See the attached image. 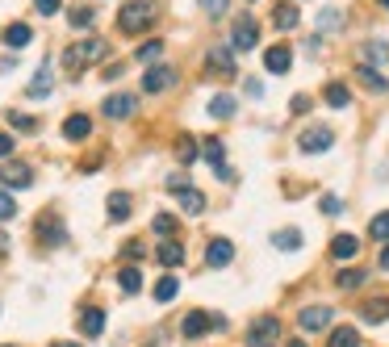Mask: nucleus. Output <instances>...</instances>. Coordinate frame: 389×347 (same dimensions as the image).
<instances>
[{
    "instance_id": "72a5a7b5",
    "label": "nucleus",
    "mask_w": 389,
    "mask_h": 347,
    "mask_svg": "<svg viewBox=\"0 0 389 347\" xmlns=\"http://www.w3.org/2000/svg\"><path fill=\"white\" fill-rule=\"evenodd\" d=\"M176 159H180V163H193V159H197V138L180 134V138H176Z\"/></svg>"
},
{
    "instance_id": "c85d7f7f",
    "label": "nucleus",
    "mask_w": 389,
    "mask_h": 347,
    "mask_svg": "<svg viewBox=\"0 0 389 347\" xmlns=\"http://www.w3.org/2000/svg\"><path fill=\"white\" fill-rule=\"evenodd\" d=\"M117 285H122V293L134 297V293H142V272H138V268H122V272H117Z\"/></svg>"
},
{
    "instance_id": "bb28decb",
    "label": "nucleus",
    "mask_w": 389,
    "mask_h": 347,
    "mask_svg": "<svg viewBox=\"0 0 389 347\" xmlns=\"http://www.w3.org/2000/svg\"><path fill=\"white\" fill-rule=\"evenodd\" d=\"M235 105H239V101L222 92V96H214V101H210V117H218V121H226V117H235Z\"/></svg>"
},
{
    "instance_id": "8fccbe9b",
    "label": "nucleus",
    "mask_w": 389,
    "mask_h": 347,
    "mask_svg": "<svg viewBox=\"0 0 389 347\" xmlns=\"http://www.w3.org/2000/svg\"><path fill=\"white\" fill-rule=\"evenodd\" d=\"M122 71H126V67H122V63H109V67H105V71H101V75H105V80H117V75H122Z\"/></svg>"
},
{
    "instance_id": "09e8293b",
    "label": "nucleus",
    "mask_w": 389,
    "mask_h": 347,
    "mask_svg": "<svg viewBox=\"0 0 389 347\" xmlns=\"http://www.w3.org/2000/svg\"><path fill=\"white\" fill-rule=\"evenodd\" d=\"M201 4H205L210 17H222V13H226V0H201Z\"/></svg>"
},
{
    "instance_id": "473e14b6",
    "label": "nucleus",
    "mask_w": 389,
    "mask_h": 347,
    "mask_svg": "<svg viewBox=\"0 0 389 347\" xmlns=\"http://www.w3.org/2000/svg\"><path fill=\"white\" fill-rule=\"evenodd\" d=\"M67 21H71L75 29H88V25L96 21V8H92V4H80V8H71V13H67Z\"/></svg>"
},
{
    "instance_id": "7c9ffc66",
    "label": "nucleus",
    "mask_w": 389,
    "mask_h": 347,
    "mask_svg": "<svg viewBox=\"0 0 389 347\" xmlns=\"http://www.w3.org/2000/svg\"><path fill=\"white\" fill-rule=\"evenodd\" d=\"M327 347H360L356 327H335V331H331V339H327Z\"/></svg>"
},
{
    "instance_id": "c03bdc74",
    "label": "nucleus",
    "mask_w": 389,
    "mask_h": 347,
    "mask_svg": "<svg viewBox=\"0 0 389 347\" xmlns=\"http://www.w3.org/2000/svg\"><path fill=\"white\" fill-rule=\"evenodd\" d=\"M184 189H189V176L184 172H172L168 176V193H184Z\"/></svg>"
},
{
    "instance_id": "0eeeda50",
    "label": "nucleus",
    "mask_w": 389,
    "mask_h": 347,
    "mask_svg": "<svg viewBox=\"0 0 389 347\" xmlns=\"http://www.w3.org/2000/svg\"><path fill=\"white\" fill-rule=\"evenodd\" d=\"M298 147L310 151V155H318V151H331V147H335V134H331L327 126H314V130H306V134L298 138Z\"/></svg>"
},
{
    "instance_id": "c756f323",
    "label": "nucleus",
    "mask_w": 389,
    "mask_h": 347,
    "mask_svg": "<svg viewBox=\"0 0 389 347\" xmlns=\"http://www.w3.org/2000/svg\"><path fill=\"white\" fill-rule=\"evenodd\" d=\"M176 293H180V281H176L172 272H163V276L155 281V302H172Z\"/></svg>"
},
{
    "instance_id": "2eb2a0df",
    "label": "nucleus",
    "mask_w": 389,
    "mask_h": 347,
    "mask_svg": "<svg viewBox=\"0 0 389 347\" xmlns=\"http://www.w3.org/2000/svg\"><path fill=\"white\" fill-rule=\"evenodd\" d=\"M176 84V71L172 67H151L147 75H142V92H163V88H172Z\"/></svg>"
},
{
    "instance_id": "603ef678",
    "label": "nucleus",
    "mask_w": 389,
    "mask_h": 347,
    "mask_svg": "<svg viewBox=\"0 0 389 347\" xmlns=\"http://www.w3.org/2000/svg\"><path fill=\"white\" fill-rule=\"evenodd\" d=\"M381 272H389V243H386V251H381Z\"/></svg>"
},
{
    "instance_id": "4be33fe9",
    "label": "nucleus",
    "mask_w": 389,
    "mask_h": 347,
    "mask_svg": "<svg viewBox=\"0 0 389 347\" xmlns=\"http://www.w3.org/2000/svg\"><path fill=\"white\" fill-rule=\"evenodd\" d=\"M360 318H365V323H386V318H389V297H373V302H365V306H360Z\"/></svg>"
},
{
    "instance_id": "20e7f679",
    "label": "nucleus",
    "mask_w": 389,
    "mask_h": 347,
    "mask_svg": "<svg viewBox=\"0 0 389 347\" xmlns=\"http://www.w3.org/2000/svg\"><path fill=\"white\" fill-rule=\"evenodd\" d=\"M205 67L214 71V75H235L239 71V63H235V50L222 42V46H210V54H205Z\"/></svg>"
},
{
    "instance_id": "ea45409f",
    "label": "nucleus",
    "mask_w": 389,
    "mask_h": 347,
    "mask_svg": "<svg viewBox=\"0 0 389 347\" xmlns=\"http://www.w3.org/2000/svg\"><path fill=\"white\" fill-rule=\"evenodd\" d=\"M17 214V201H13V193L8 189H0V222H8Z\"/></svg>"
},
{
    "instance_id": "1a4fd4ad",
    "label": "nucleus",
    "mask_w": 389,
    "mask_h": 347,
    "mask_svg": "<svg viewBox=\"0 0 389 347\" xmlns=\"http://www.w3.org/2000/svg\"><path fill=\"white\" fill-rule=\"evenodd\" d=\"M63 235H67V230H63L59 214H54V209H46V214L38 218V239H42L46 247H54V243H63Z\"/></svg>"
},
{
    "instance_id": "2f4dec72",
    "label": "nucleus",
    "mask_w": 389,
    "mask_h": 347,
    "mask_svg": "<svg viewBox=\"0 0 389 347\" xmlns=\"http://www.w3.org/2000/svg\"><path fill=\"white\" fill-rule=\"evenodd\" d=\"M272 243H277L281 251H298V247H302V230L285 226V230H277V235H272Z\"/></svg>"
},
{
    "instance_id": "864d4df0",
    "label": "nucleus",
    "mask_w": 389,
    "mask_h": 347,
    "mask_svg": "<svg viewBox=\"0 0 389 347\" xmlns=\"http://www.w3.org/2000/svg\"><path fill=\"white\" fill-rule=\"evenodd\" d=\"M289 347H306V344H302V339H293V344H289Z\"/></svg>"
},
{
    "instance_id": "f257e3e1",
    "label": "nucleus",
    "mask_w": 389,
    "mask_h": 347,
    "mask_svg": "<svg viewBox=\"0 0 389 347\" xmlns=\"http://www.w3.org/2000/svg\"><path fill=\"white\" fill-rule=\"evenodd\" d=\"M155 17H159V4H155V0H130V4L117 13V29H122V34H142V29L155 25Z\"/></svg>"
},
{
    "instance_id": "c9c22d12",
    "label": "nucleus",
    "mask_w": 389,
    "mask_h": 347,
    "mask_svg": "<svg viewBox=\"0 0 389 347\" xmlns=\"http://www.w3.org/2000/svg\"><path fill=\"white\" fill-rule=\"evenodd\" d=\"M155 54H163V38H151V42H142V46L134 50L138 63H147V59H155Z\"/></svg>"
},
{
    "instance_id": "412c9836",
    "label": "nucleus",
    "mask_w": 389,
    "mask_h": 347,
    "mask_svg": "<svg viewBox=\"0 0 389 347\" xmlns=\"http://www.w3.org/2000/svg\"><path fill=\"white\" fill-rule=\"evenodd\" d=\"M176 197H180V209H184L189 218H201V214H205V193L184 189V193H176Z\"/></svg>"
},
{
    "instance_id": "cd10ccee",
    "label": "nucleus",
    "mask_w": 389,
    "mask_h": 347,
    "mask_svg": "<svg viewBox=\"0 0 389 347\" xmlns=\"http://www.w3.org/2000/svg\"><path fill=\"white\" fill-rule=\"evenodd\" d=\"M365 281H369V272H365V268H344V272L335 276V285H339V289H348V293H352V289H360Z\"/></svg>"
},
{
    "instance_id": "f704fd0d",
    "label": "nucleus",
    "mask_w": 389,
    "mask_h": 347,
    "mask_svg": "<svg viewBox=\"0 0 389 347\" xmlns=\"http://www.w3.org/2000/svg\"><path fill=\"white\" fill-rule=\"evenodd\" d=\"M369 239H377V243H389V214H377V218L369 222Z\"/></svg>"
},
{
    "instance_id": "a18cd8bd",
    "label": "nucleus",
    "mask_w": 389,
    "mask_h": 347,
    "mask_svg": "<svg viewBox=\"0 0 389 347\" xmlns=\"http://www.w3.org/2000/svg\"><path fill=\"white\" fill-rule=\"evenodd\" d=\"M13 147H17V138L0 130V159H8V155H13Z\"/></svg>"
},
{
    "instance_id": "79ce46f5",
    "label": "nucleus",
    "mask_w": 389,
    "mask_h": 347,
    "mask_svg": "<svg viewBox=\"0 0 389 347\" xmlns=\"http://www.w3.org/2000/svg\"><path fill=\"white\" fill-rule=\"evenodd\" d=\"M318 25H323V29H335V25H344V13H339V8H327V13L318 17Z\"/></svg>"
},
{
    "instance_id": "49530a36",
    "label": "nucleus",
    "mask_w": 389,
    "mask_h": 347,
    "mask_svg": "<svg viewBox=\"0 0 389 347\" xmlns=\"http://www.w3.org/2000/svg\"><path fill=\"white\" fill-rule=\"evenodd\" d=\"M289 109H293V113H306V109H310V96H306V92H298V96L289 101Z\"/></svg>"
},
{
    "instance_id": "6e6552de",
    "label": "nucleus",
    "mask_w": 389,
    "mask_h": 347,
    "mask_svg": "<svg viewBox=\"0 0 389 347\" xmlns=\"http://www.w3.org/2000/svg\"><path fill=\"white\" fill-rule=\"evenodd\" d=\"M134 109H138V96H134V92H113V96L105 101V117H113V121L130 117Z\"/></svg>"
},
{
    "instance_id": "3c124183",
    "label": "nucleus",
    "mask_w": 389,
    "mask_h": 347,
    "mask_svg": "<svg viewBox=\"0 0 389 347\" xmlns=\"http://www.w3.org/2000/svg\"><path fill=\"white\" fill-rule=\"evenodd\" d=\"M0 256H8V235L0 230Z\"/></svg>"
},
{
    "instance_id": "6ab92c4d",
    "label": "nucleus",
    "mask_w": 389,
    "mask_h": 347,
    "mask_svg": "<svg viewBox=\"0 0 389 347\" xmlns=\"http://www.w3.org/2000/svg\"><path fill=\"white\" fill-rule=\"evenodd\" d=\"M323 101H327L331 109H348V105H352V92H348V84H339V80H331V84L323 88Z\"/></svg>"
},
{
    "instance_id": "5fc2aeb1",
    "label": "nucleus",
    "mask_w": 389,
    "mask_h": 347,
    "mask_svg": "<svg viewBox=\"0 0 389 347\" xmlns=\"http://www.w3.org/2000/svg\"><path fill=\"white\" fill-rule=\"evenodd\" d=\"M54 347H80V344H54Z\"/></svg>"
},
{
    "instance_id": "f03ea898",
    "label": "nucleus",
    "mask_w": 389,
    "mask_h": 347,
    "mask_svg": "<svg viewBox=\"0 0 389 347\" xmlns=\"http://www.w3.org/2000/svg\"><path fill=\"white\" fill-rule=\"evenodd\" d=\"M109 54V46L101 42V38H80V42H71L67 50H63V67L67 71H80L84 63H96V59H105Z\"/></svg>"
},
{
    "instance_id": "393cba45",
    "label": "nucleus",
    "mask_w": 389,
    "mask_h": 347,
    "mask_svg": "<svg viewBox=\"0 0 389 347\" xmlns=\"http://www.w3.org/2000/svg\"><path fill=\"white\" fill-rule=\"evenodd\" d=\"M80 331H84L88 339H96V335L105 331V310H84V318H80Z\"/></svg>"
},
{
    "instance_id": "aec40b11",
    "label": "nucleus",
    "mask_w": 389,
    "mask_h": 347,
    "mask_svg": "<svg viewBox=\"0 0 389 347\" xmlns=\"http://www.w3.org/2000/svg\"><path fill=\"white\" fill-rule=\"evenodd\" d=\"M29 38H34V29H29L25 21H13V25L4 29V46H13V50H21V46H29Z\"/></svg>"
},
{
    "instance_id": "9d476101",
    "label": "nucleus",
    "mask_w": 389,
    "mask_h": 347,
    "mask_svg": "<svg viewBox=\"0 0 389 347\" xmlns=\"http://www.w3.org/2000/svg\"><path fill=\"white\" fill-rule=\"evenodd\" d=\"M0 184H4V189H29V184H34V172H29L25 163H4V168H0Z\"/></svg>"
},
{
    "instance_id": "39448f33",
    "label": "nucleus",
    "mask_w": 389,
    "mask_h": 347,
    "mask_svg": "<svg viewBox=\"0 0 389 347\" xmlns=\"http://www.w3.org/2000/svg\"><path fill=\"white\" fill-rule=\"evenodd\" d=\"M277 335H281V323H277L272 314H268V318H256V323L247 327V344L251 347H268Z\"/></svg>"
},
{
    "instance_id": "b1692460",
    "label": "nucleus",
    "mask_w": 389,
    "mask_h": 347,
    "mask_svg": "<svg viewBox=\"0 0 389 347\" xmlns=\"http://www.w3.org/2000/svg\"><path fill=\"white\" fill-rule=\"evenodd\" d=\"M360 251V239L356 235H335V243H331V256L335 260H352Z\"/></svg>"
},
{
    "instance_id": "5701e85b",
    "label": "nucleus",
    "mask_w": 389,
    "mask_h": 347,
    "mask_svg": "<svg viewBox=\"0 0 389 347\" xmlns=\"http://www.w3.org/2000/svg\"><path fill=\"white\" fill-rule=\"evenodd\" d=\"M298 21H302L298 4H277V8H272V25H277V29H293Z\"/></svg>"
},
{
    "instance_id": "a211bd4d",
    "label": "nucleus",
    "mask_w": 389,
    "mask_h": 347,
    "mask_svg": "<svg viewBox=\"0 0 389 347\" xmlns=\"http://www.w3.org/2000/svg\"><path fill=\"white\" fill-rule=\"evenodd\" d=\"M134 214V201H130V193H109V222H126Z\"/></svg>"
},
{
    "instance_id": "a19ab883",
    "label": "nucleus",
    "mask_w": 389,
    "mask_h": 347,
    "mask_svg": "<svg viewBox=\"0 0 389 347\" xmlns=\"http://www.w3.org/2000/svg\"><path fill=\"white\" fill-rule=\"evenodd\" d=\"M318 209H323V214H327V218H335V214H344V201H339V197H335V193H327V197H323V205H318Z\"/></svg>"
},
{
    "instance_id": "de8ad7c7",
    "label": "nucleus",
    "mask_w": 389,
    "mask_h": 347,
    "mask_svg": "<svg viewBox=\"0 0 389 347\" xmlns=\"http://www.w3.org/2000/svg\"><path fill=\"white\" fill-rule=\"evenodd\" d=\"M34 4H38L42 17H54V13H59V0H34Z\"/></svg>"
},
{
    "instance_id": "e433bc0d",
    "label": "nucleus",
    "mask_w": 389,
    "mask_h": 347,
    "mask_svg": "<svg viewBox=\"0 0 389 347\" xmlns=\"http://www.w3.org/2000/svg\"><path fill=\"white\" fill-rule=\"evenodd\" d=\"M201 155H205V163H222V138H205V147H201Z\"/></svg>"
},
{
    "instance_id": "ddd939ff",
    "label": "nucleus",
    "mask_w": 389,
    "mask_h": 347,
    "mask_svg": "<svg viewBox=\"0 0 389 347\" xmlns=\"http://www.w3.org/2000/svg\"><path fill=\"white\" fill-rule=\"evenodd\" d=\"M210 327H214V318H210L205 310H193V314H184V323H180V335H184V339H201Z\"/></svg>"
},
{
    "instance_id": "37998d69",
    "label": "nucleus",
    "mask_w": 389,
    "mask_h": 347,
    "mask_svg": "<svg viewBox=\"0 0 389 347\" xmlns=\"http://www.w3.org/2000/svg\"><path fill=\"white\" fill-rule=\"evenodd\" d=\"M8 121L17 130H38V117H29V113H8Z\"/></svg>"
},
{
    "instance_id": "a878e982",
    "label": "nucleus",
    "mask_w": 389,
    "mask_h": 347,
    "mask_svg": "<svg viewBox=\"0 0 389 347\" xmlns=\"http://www.w3.org/2000/svg\"><path fill=\"white\" fill-rule=\"evenodd\" d=\"M360 59H365V67H373V63H386V59H389V46L381 42V38H373V42H365Z\"/></svg>"
},
{
    "instance_id": "9b49d317",
    "label": "nucleus",
    "mask_w": 389,
    "mask_h": 347,
    "mask_svg": "<svg viewBox=\"0 0 389 347\" xmlns=\"http://www.w3.org/2000/svg\"><path fill=\"white\" fill-rule=\"evenodd\" d=\"M235 260V243L230 239H210V247H205V264L210 268H226Z\"/></svg>"
},
{
    "instance_id": "4c0bfd02",
    "label": "nucleus",
    "mask_w": 389,
    "mask_h": 347,
    "mask_svg": "<svg viewBox=\"0 0 389 347\" xmlns=\"http://www.w3.org/2000/svg\"><path fill=\"white\" fill-rule=\"evenodd\" d=\"M360 80H365V84H369V88H373V92H386V88H389L386 80H381V75H377V71H373V67H365V63H360Z\"/></svg>"
},
{
    "instance_id": "dca6fc26",
    "label": "nucleus",
    "mask_w": 389,
    "mask_h": 347,
    "mask_svg": "<svg viewBox=\"0 0 389 347\" xmlns=\"http://www.w3.org/2000/svg\"><path fill=\"white\" fill-rule=\"evenodd\" d=\"M50 88H54V67H50V63H42V67H38V75H34V84H29V101L50 96Z\"/></svg>"
},
{
    "instance_id": "f3484780",
    "label": "nucleus",
    "mask_w": 389,
    "mask_h": 347,
    "mask_svg": "<svg viewBox=\"0 0 389 347\" xmlns=\"http://www.w3.org/2000/svg\"><path fill=\"white\" fill-rule=\"evenodd\" d=\"M155 260H159L163 268H180V264H184V247H180L176 239H163V243L155 247Z\"/></svg>"
},
{
    "instance_id": "4468645a",
    "label": "nucleus",
    "mask_w": 389,
    "mask_h": 347,
    "mask_svg": "<svg viewBox=\"0 0 389 347\" xmlns=\"http://www.w3.org/2000/svg\"><path fill=\"white\" fill-rule=\"evenodd\" d=\"M289 63H293V50H289V46H268V50H264V67H268L272 75H285Z\"/></svg>"
},
{
    "instance_id": "423d86ee",
    "label": "nucleus",
    "mask_w": 389,
    "mask_h": 347,
    "mask_svg": "<svg viewBox=\"0 0 389 347\" xmlns=\"http://www.w3.org/2000/svg\"><path fill=\"white\" fill-rule=\"evenodd\" d=\"M331 318H335L331 306H306V310L298 314V327H302V331H327Z\"/></svg>"
},
{
    "instance_id": "f8f14e48",
    "label": "nucleus",
    "mask_w": 389,
    "mask_h": 347,
    "mask_svg": "<svg viewBox=\"0 0 389 347\" xmlns=\"http://www.w3.org/2000/svg\"><path fill=\"white\" fill-rule=\"evenodd\" d=\"M88 134H92V117H88V113H71V117L63 121V138H67V142H84Z\"/></svg>"
},
{
    "instance_id": "6e6d98bb",
    "label": "nucleus",
    "mask_w": 389,
    "mask_h": 347,
    "mask_svg": "<svg viewBox=\"0 0 389 347\" xmlns=\"http://www.w3.org/2000/svg\"><path fill=\"white\" fill-rule=\"evenodd\" d=\"M381 4H386V13H389V0H381Z\"/></svg>"
},
{
    "instance_id": "7ed1b4c3",
    "label": "nucleus",
    "mask_w": 389,
    "mask_h": 347,
    "mask_svg": "<svg viewBox=\"0 0 389 347\" xmlns=\"http://www.w3.org/2000/svg\"><path fill=\"white\" fill-rule=\"evenodd\" d=\"M256 38H260V25H256V17L251 13H243V17H235V25H230V50H256Z\"/></svg>"
},
{
    "instance_id": "58836bf2",
    "label": "nucleus",
    "mask_w": 389,
    "mask_h": 347,
    "mask_svg": "<svg viewBox=\"0 0 389 347\" xmlns=\"http://www.w3.org/2000/svg\"><path fill=\"white\" fill-rule=\"evenodd\" d=\"M151 226H155V235H176V218L172 214H155Z\"/></svg>"
}]
</instances>
